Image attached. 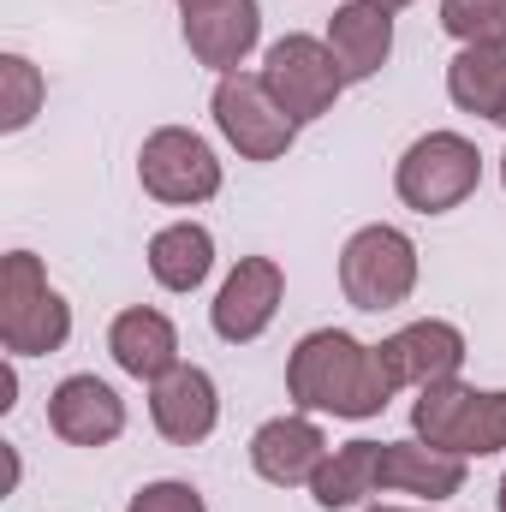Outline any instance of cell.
I'll return each instance as SVG.
<instances>
[{
	"mask_svg": "<svg viewBox=\"0 0 506 512\" xmlns=\"http://www.w3.org/2000/svg\"><path fill=\"white\" fill-rule=\"evenodd\" d=\"M286 393L298 411H322V417H346V423H364V417H381L387 399L399 393L393 376L381 370L376 346L340 334V328H316L292 346L286 358Z\"/></svg>",
	"mask_w": 506,
	"mask_h": 512,
	"instance_id": "obj_1",
	"label": "cell"
},
{
	"mask_svg": "<svg viewBox=\"0 0 506 512\" xmlns=\"http://www.w3.org/2000/svg\"><path fill=\"white\" fill-rule=\"evenodd\" d=\"M72 340V304L48 286L30 251L0 256V346L12 358H48Z\"/></svg>",
	"mask_w": 506,
	"mask_h": 512,
	"instance_id": "obj_2",
	"label": "cell"
},
{
	"mask_svg": "<svg viewBox=\"0 0 506 512\" xmlns=\"http://www.w3.org/2000/svg\"><path fill=\"white\" fill-rule=\"evenodd\" d=\"M411 429H417V441H429L441 453H459V459L506 453V393H477V387H465L459 376L453 382H435V387L417 393Z\"/></svg>",
	"mask_w": 506,
	"mask_h": 512,
	"instance_id": "obj_3",
	"label": "cell"
},
{
	"mask_svg": "<svg viewBox=\"0 0 506 512\" xmlns=\"http://www.w3.org/2000/svg\"><path fill=\"white\" fill-rule=\"evenodd\" d=\"M477 185H483V155H477V143L459 137V131H423V137L399 155V167H393V191H399V203L417 209V215H447V209H459Z\"/></svg>",
	"mask_w": 506,
	"mask_h": 512,
	"instance_id": "obj_4",
	"label": "cell"
},
{
	"mask_svg": "<svg viewBox=\"0 0 506 512\" xmlns=\"http://www.w3.org/2000/svg\"><path fill=\"white\" fill-rule=\"evenodd\" d=\"M340 292L352 310H393L417 292V245L399 227H358L340 251Z\"/></svg>",
	"mask_w": 506,
	"mask_h": 512,
	"instance_id": "obj_5",
	"label": "cell"
},
{
	"mask_svg": "<svg viewBox=\"0 0 506 512\" xmlns=\"http://www.w3.org/2000/svg\"><path fill=\"white\" fill-rule=\"evenodd\" d=\"M262 84H268V96L280 102L286 120L310 126V120L334 114V102L346 90V72H340V60H334L328 42H316V36H280L262 54Z\"/></svg>",
	"mask_w": 506,
	"mask_h": 512,
	"instance_id": "obj_6",
	"label": "cell"
},
{
	"mask_svg": "<svg viewBox=\"0 0 506 512\" xmlns=\"http://www.w3.org/2000/svg\"><path fill=\"white\" fill-rule=\"evenodd\" d=\"M137 179L155 203H173V209H191V203H209L221 191V161L215 149L185 126H161L143 137L137 149Z\"/></svg>",
	"mask_w": 506,
	"mask_h": 512,
	"instance_id": "obj_7",
	"label": "cell"
},
{
	"mask_svg": "<svg viewBox=\"0 0 506 512\" xmlns=\"http://www.w3.org/2000/svg\"><path fill=\"white\" fill-rule=\"evenodd\" d=\"M215 126L221 137L245 155V161H280L292 143H298V120L280 114V102L268 96L262 72H227L215 84Z\"/></svg>",
	"mask_w": 506,
	"mask_h": 512,
	"instance_id": "obj_8",
	"label": "cell"
},
{
	"mask_svg": "<svg viewBox=\"0 0 506 512\" xmlns=\"http://www.w3.org/2000/svg\"><path fill=\"white\" fill-rule=\"evenodd\" d=\"M280 298H286V274L274 256H239V268L227 274V286L215 292L209 304V322L227 346H251L268 334V322L280 316Z\"/></svg>",
	"mask_w": 506,
	"mask_h": 512,
	"instance_id": "obj_9",
	"label": "cell"
},
{
	"mask_svg": "<svg viewBox=\"0 0 506 512\" xmlns=\"http://www.w3.org/2000/svg\"><path fill=\"white\" fill-rule=\"evenodd\" d=\"M381 370L393 376V387H435V382H453L459 376V364H465V334L453 328V322H411V328H399L393 340H381L376 346Z\"/></svg>",
	"mask_w": 506,
	"mask_h": 512,
	"instance_id": "obj_10",
	"label": "cell"
},
{
	"mask_svg": "<svg viewBox=\"0 0 506 512\" xmlns=\"http://www.w3.org/2000/svg\"><path fill=\"white\" fill-rule=\"evenodd\" d=\"M149 417H155V429H161L173 447H197V441H209L215 423H221L215 376L197 370V364L167 370L161 382H149Z\"/></svg>",
	"mask_w": 506,
	"mask_h": 512,
	"instance_id": "obj_11",
	"label": "cell"
},
{
	"mask_svg": "<svg viewBox=\"0 0 506 512\" xmlns=\"http://www.w3.org/2000/svg\"><path fill=\"white\" fill-rule=\"evenodd\" d=\"M48 429L66 447H108L126 429V399L102 376H66L48 393Z\"/></svg>",
	"mask_w": 506,
	"mask_h": 512,
	"instance_id": "obj_12",
	"label": "cell"
},
{
	"mask_svg": "<svg viewBox=\"0 0 506 512\" xmlns=\"http://www.w3.org/2000/svg\"><path fill=\"white\" fill-rule=\"evenodd\" d=\"M262 36V6L256 0H215L203 12H185V48L209 72H239Z\"/></svg>",
	"mask_w": 506,
	"mask_h": 512,
	"instance_id": "obj_13",
	"label": "cell"
},
{
	"mask_svg": "<svg viewBox=\"0 0 506 512\" xmlns=\"http://www.w3.org/2000/svg\"><path fill=\"white\" fill-rule=\"evenodd\" d=\"M322 459H328V435L316 429L310 411H298V417H274V423H262V429L251 435L256 477L274 483V489H298V483H310V477L322 471Z\"/></svg>",
	"mask_w": 506,
	"mask_h": 512,
	"instance_id": "obj_14",
	"label": "cell"
},
{
	"mask_svg": "<svg viewBox=\"0 0 506 512\" xmlns=\"http://www.w3.org/2000/svg\"><path fill=\"white\" fill-rule=\"evenodd\" d=\"M376 483L387 495H423V501H447L465 489V459L441 453L429 441H381Z\"/></svg>",
	"mask_w": 506,
	"mask_h": 512,
	"instance_id": "obj_15",
	"label": "cell"
},
{
	"mask_svg": "<svg viewBox=\"0 0 506 512\" xmlns=\"http://www.w3.org/2000/svg\"><path fill=\"white\" fill-rule=\"evenodd\" d=\"M108 352H114V364L137 376V382H161L167 370H179V328L161 316V310H149V304H131L114 316V328H108Z\"/></svg>",
	"mask_w": 506,
	"mask_h": 512,
	"instance_id": "obj_16",
	"label": "cell"
},
{
	"mask_svg": "<svg viewBox=\"0 0 506 512\" xmlns=\"http://www.w3.org/2000/svg\"><path fill=\"white\" fill-rule=\"evenodd\" d=\"M328 48H334L340 72H346V84L376 78L381 66H387V54H393V12H381L370 0L334 6V18H328Z\"/></svg>",
	"mask_w": 506,
	"mask_h": 512,
	"instance_id": "obj_17",
	"label": "cell"
},
{
	"mask_svg": "<svg viewBox=\"0 0 506 512\" xmlns=\"http://www.w3.org/2000/svg\"><path fill=\"white\" fill-rule=\"evenodd\" d=\"M209 268H215V239L197 221H173L149 239V274L167 292H197L209 280Z\"/></svg>",
	"mask_w": 506,
	"mask_h": 512,
	"instance_id": "obj_18",
	"label": "cell"
},
{
	"mask_svg": "<svg viewBox=\"0 0 506 512\" xmlns=\"http://www.w3.org/2000/svg\"><path fill=\"white\" fill-rule=\"evenodd\" d=\"M447 96L459 114L501 120L506 108V48H459L447 66Z\"/></svg>",
	"mask_w": 506,
	"mask_h": 512,
	"instance_id": "obj_19",
	"label": "cell"
},
{
	"mask_svg": "<svg viewBox=\"0 0 506 512\" xmlns=\"http://www.w3.org/2000/svg\"><path fill=\"white\" fill-rule=\"evenodd\" d=\"M376 459H381V441H346L322 459V471L310 477V495L322 512H340V507H358L364 495H381L376 483Z\"/></svg>",
	"mask_w": 506,
	"mask_h": 512,
	"instance_id": "obj_20",
	"label": "cell"
},
{
	"mask_svg": "<svg viewBox=\"0 0 506 512\" xmlns=\"http://www.w3.org/2000/svg\"><path fill=\"white\" fill-rule=\"evenodd\" d=\"M441 30L459 48H506V0H441Z\"/></svg>",
	"mask_w": 506,
	"mask_h": 512,
	"instance_id": "obj_21",
	"label": "cell"
},
{
	"mask_svg": "<svg viewBox=\"0 0 506 512\" xmlns=\"http://www.w3.org/2000/svg\"><path fill=\"white\" fill-rule=\"evenodd\" d=\"M42 72L24 60V54H0V131H24L42 114Z\"/></svg>",
	"mask_w": 506,
	"mask_h": 512,
	"instance_id": "obj_22",
	"label": "cell"
},
{
	"mask_svg": "<svg viewBox=\"0 0 506 512\" xmlns=\"http://www.w3.org/2000/svg\"><path fill=\"white\" fill-rule=\"evenodd\" d=\"M131 512H209L191 483H143L131 495Z\"/></svg>",
	"mask_w": 506,
	"mask_h": 512,
	"instance_id": "obj_23",
	"label": "cell"
},
{
	"mask_svg": "<svg viewBox=\"0 0 506 512\" xmlns=\"http://www.w3.org/2000/svg\"><path fill=\"white\" fill-rule=\"evenodd\" d=\"M370 6H381V12H405L411 0H370Z\"/></svg>",
	"mask_w": 506,
	"mask_h": 512,
	"instance_id": "obj_24",
	"label": "cell"
},
{
	"mask_svg": "<svg viewBox=\"0 0 506 512\" xmlns=\"http://www.w3.org/2000/svg\"><path fill=\"white\" fill-rule=\"evenodd\" d=\"M203 6H215V0H179V12H203Z\"/></svg>",
	"mask_w": 506,
	"mask_h": 512,
	"instance_id": "obj_25",
	"label": "cell"
},
{
	"mask_svg": "<svg viewBox=\"0 0 506 512\" xmlns=\"http://www.w3.org/2000/svg\"><path fill=\"white\" fill-rule=\"evenodd\" d=\"M370 512H411V507H370Z\"/></svg>",
	"mask_w": 506,
	"mask_h": 512,
	"instance_id": "obj_26",
	"label": "cell"
},
{
	"mask_svg": "<svg viewBox=\"0 0 506 512\" xmlns=\"http://www.w3.org/2000/svg\"><path fill=\"white\" fill-rule=\"evenodd\" d=\"M501 512H506V477H501Z\"/></svg>",
	"mask_w": 506,
	"mask_h": 512,
	"instance_id": "obj_27",
	"label": "cell"
},
{
	"mask_svg": "<svg viewBox=\"0 0 506 512\" xmlns=\"http://www.w3.org/2000/svg\"><path fill=\"white\" fill-rule=\"evenodd\" d=\"M501 185H506V155H501Z\"/></svg>",
	"mask_w": 506,
	"mask_h": 512,
	"instance_id": "obj_28",
	"label": "cell"
},
{
	"mask_svg": "<svg viewBox=\"0 0 506 512\" xmlns=\"http://www.w3.org/2000/svg\"><path fill=\"white\" fill-rule=\"evenodd\" d=\"M501 126H506V108H501Z\"/></svg>",
	"mask_w": 506,
	"mask_h": 512,
	"instance_id": "obj_29",
	"label": "cell"
}]
</instances>
